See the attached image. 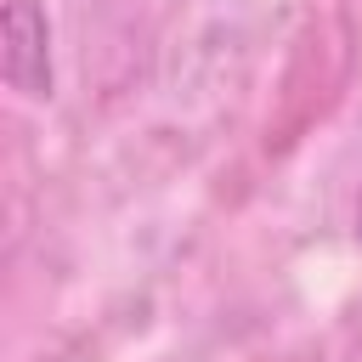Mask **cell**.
Here are the masks:
<instances>
[{
  "instance_id": "7a4b0ae2",
  "label": "cell",
  "mask_w": 362,
  "mask_h": 362,
  "mask_svg": "<svg viewBox=\"0 0 362 362\" xmlns=\"http://www.w3.org/2000/svg\"><path fill=\"white\" fill-rule=\"evenodd\" d=\"M356 238H362V215H356Z\"/></svg>"
},
{
  "instance_id": "6da1fadb",
  "label": "cell",
  "mask_w": 362,
  "mask_h": 362,
  "mask_svg": "<svg viewBox=\"0 0 362 362\" xmlns=\"http://www.w3.org/2000/svg\"><path fill=\"white\" fill-rule=\"evenodd\" d=\"M6 79L23 96H51V57H45V17L34 0L6 6Z\"/></svg>"
}]
</instances>
